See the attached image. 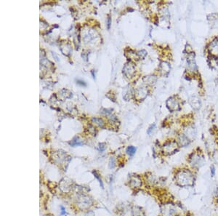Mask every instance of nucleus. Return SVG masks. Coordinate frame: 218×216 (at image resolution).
I'll return each mask as SVG.
<instances>
[{
  "mask_svg": "<svg viewBox=\"0 0 218 216\" xmlns=\"http://www.w3.org/2000/svg\"><path fill=\"white\" fill-rule=\"evenodd\" d=\"M209 51L212 55L218 56V40L215 39L213 41L211 42L209 45Z\"/></svg>",
  "mask_w": 218,
  "mask_h": 216,
  "instance_id": "10",
  "label": "nucleus"
},
{
  "mask_svg": "<svg viewBox=\"0 0 218 216\" xmlns=\"http://www.w3.org/2000/svg\"><path fill=\"white\" fill-rule=\"evenodd\" d=\"M177 182L181 185H192L193 182V175L189 171H182L177 175Z\"/></svg>",
  "mask_w": 218,
  "mask_h": 216,
  "instance_id": "1",
  "label": "nucleus"
},
{
  "mask_svg": "<svg viewBox=\"0 0 218 216\" xmlns=\"http://www.w3.org/2000/svg\"><path fill=\"white\" fill-rule=\"evenodd\" d=\"M157 78L155 76H148L144 78V82L148 85H154L156 82Z\"/></svg>",
  "mask_w": 218,
  "mask_h": 216,
  "instance_id": "13",
  "label": "nucleus"
},
{
  "mask_svg": "<svg viewBox=\"0 0 218 216\" xmlns=\"http://www.w3.org/2000/svg\"><path fill=\"white\" fill-rule=\"evenodd\" d=\"M77 83L79 84V85H84V86H85V85H86V84L84 83V82H82V81H78V82H77Z\"/></svg>",
  "mask_w": 218,
  "mask_h": 216,
  "instance_id": "29",
  "label": "nucleus"
},
{
  "mask_svg": "<svg viewBox=\"0 0 218 216\" xmlns=\"http://www.w3.org/2000/svg\"><path fill=\"white\" fill-rule=\"evenodd\" d=\"M107 24H108V29H110V24H111V19H110V16H108V18Z\"/></svg>",
  "mask_w": 218,
  "mask_h": 216,
  "instance_id": "26",
  "label": "nucleus"
},
{
  "mask_svg": "<svg viewBox=\"0 0 218 216\" xmlns=\"http://www.w3.org/2000/svg\"><path fill=\"white\" fill-rule=\"evenodd\" d=\"M116 166V160L113 157H111L110 159V162H109V167L113 168Z\"/></svg>",
  "mask_w": 218,
  "mask_h": 216,
  "instance_id": "23",
  "label": "nucleus"
},
{
  "mask_svg": "<svg viewBox=\"0 0 218 216\" xmlns=\"http://www.w3.org/2000/svg\"><path fill=\"white\" fill-rule=\"evenodd\" d=\"M136 97L140 100H142L147 96L148 95V90L145 88L144 87H141V88H139L137 90H136Z\"/></svg>",
  "mask_w": 218,
  "mask_h": 216,
  "instance_id": "9",
  "label": "nucleus"
},
{
  "mask_svg": "<svg viewBox=\"0 0 218 216\" xmlns=\"http://www.w3.org/2000/svg\"><path fill=\"white\" fill-rule=\"evenodd\" d=\"M78 205L81 207V208H88L89 207L91 206V200L88 197H85V196H81L78 198Z\"/></svg>",
  "mask_w": 218,
  "mask_h": 216,
  "instance_id": "5",
  "label": "nucleus"
},
{
  "mask_svg": "<svg viewBox=\"0 0 218 216\" xmlns=\"http://www.w3.org/2000/svg\"><path fill=\"white\" fill-rule=\"evenodd\" d=\"M196 133L195 129L192 127H188L185 130V135L189 140H190V139H193L196 137Z\"/></svg>",
  "mask_w": 218,
  "mask_h": 216,
  "instance_id": "12",
  "label": "nucleus"
},
{
  "mask_svg": "<svg viewBox=\"0 0 218 216\" xmlns=\"http://www.w3.org/2000/svg\"><path fill=\"white\" fill-rule=\"evenodd\" d=\"M71 186H72V182L71 180H68L67 178L62 179L60 184V188L65 193L69 192L71 190Z\"/></svg>",
  "mask_w": 218,
  "mask_h": 216,
  "instance_id": "3",
  "label": "nucleus"
},
{
  "mask_svg": "<svg viewBox=\"0 0 218 216\" xmlns=\"http://www.w3.org/2000/svg\"><path fill=\"white\" fill-rule=\"evenodd\" d=\"M135 66L132 63H126L123 68V73L127 77H132L134 74H135Z\"/></svg>",
  "mask_w": 218,
  "mask_h": 216,
  "instance_id": "4",
  "label": "nucleus"
},
{
  "mask_svg": "<svg viewBox=\"0 0 218 216\" xmlns=\"http://www.w3.org/2000/svg\"><path fill=\"white\" fill-rule=\"evenodd\" d=\"M98 149L100 151H104L106 149V145L105 144V143H100V144L98 145Z\"/></svg>",
  "mask_w": 218,
  "mask_h": 216,
  "instance_id": "24",
  "label": "nucleus"
},
{
  "mask_svg": "<svg viewBox=\"0 0 218 216\" xmlns=\"http://www.w3.org/2000/svg\"><path fill=\"white\" fill-rule=\"evenodd\" d=\"M130 185L132 188H139L141 185H142V182L141 180L140 179L139 177L137 176H133L130 179Z\"/></svg>",
  "mask_w": 218,
  "mask_h": 216,
  "instance_id": "11",
  "label": "nucleus"
},
{
  "mask_svg": "<svg viewBox=\"0 0 218 216\" xmlns=\"http://www.w3.org/2000/svg\"><path fill=\"white\" fill-rule=\"evenodd\" d=\"M93 175H94V176L95 177V178H97V180H98L99 182H100V185H101L102 188H103V181H102V179H101V178H100V175H99L98 174H97L96 172H93Z\"/></svg>",
  "mask_w": 218,
  "mask_h": 216,
  "instance_id": "22",
  "label": "nucleus"
},
{
  "mask_svg": "<svg viewBox=\"0 0 218 216\" xmlns=\"http://www.w3.org/2000/svg\"><path fill=\"white\" fill-rule=\"evenodd\" d=\"M84 144V143L82 142V140L79 138L78 137H76L75 138L71 140V142L70 143V145L71 146H82Z\"/></svg>",
  "mask_w": 218,
  "mask_h": 216,
  "instance_id": "15",
  "label": "nucleus"
},
{
  "mask_svg": "<svg viewBox=\"0 0 218 216\" xmlns=\"http://www.w3.org/2000/svg\"><path fill=\"white\" fill-rule=\"evenodd\" d=\"M147 55V52L145 50H141V51L138 52L137 53V56L139 58H144Z\"/></svg>",
  "mask_w": 218,
  "mask_h": 216,
  "instance_id": "21",
  "label": "nucleus"
},
{
  "mask_svg": "<svg viewBox=\"0 0 218 216\" xmlns=\"http://www.w3.org/2000/svg\"><path fill=\"white\" fill-rule=\"evenodd\" d=\"M180 143H181L182 146H185L189 144V143H190V140H189V139L187 138L185 135H181L180 136Z\"/></svg>",
  "mask_w": 218,
  "mask_h": 216,
  "instance_id": "16",
  "label": "nucleus"
},
{
  "mask_svg": "<svg viewBox=\"0 0 218 216\" xmlns=\"http://www.w3.org/2000/svg\"><path fill=\"white\" fill-rule=\"evenodd\" d=\"M92 122L94 124H97V126H99V127H103L105 124V122L103 121L102 119L97 118V117H93V118L92 119Z\"/></svg>",
  "mask_w": 218,
  "mask_h": 216,
  "instance_id": "17",
  "label": "nucleus"
},
{
  "mask_svg": "<svg viewBox=\"0 0 218 216\" xmlns=\"http://www.w3.org/2000/svg\"><path fill=\"white\" fill-rule=\"evenodd\" d=\"M187 68H188L189 70H190L191 72H194L195 70H196V60H195L194 54L189 55V56H187Z\"/></svg>",
  "mask_w": 218,
  "mask_h": 216,
  "instance_id": "8",
  "label": "nucleus"
},
{
  "mask_svg": "<svg viewBox=\"0 0 218 216\" xmlns=\"http://www.w3.org/2000/svg\"><path fill=\"white\" fill-rule=\"evenodd\" d=\"M156 128V124H152V125H151V127H149V128L148 129V130H147V133H148V135H151V133H152V132L153 131L154 129Z\"/></svg>",
  "mask_w": 218,
  "mask_h": 216,
  "instance_id": "25",
  "label": "nucleus"
},
{
  "mask_svg": "<svg viewBox=\"0 0 218 216\" xmlns=\"http://www.w3.org/2000/svg\"><path fill=\"white\" fill-rule=\"evenodd\" d=\"M203 158L199 154H194L190 159V163L193 167H200L203 164Z\"/></svg>",
  "mask_w": 218,
  "mask_h": 216,
  "instance_id": "6",
  "label": "nucleus"
},
{
  "mask_svg": "<svg viewBox=\"0 0 218 216\" xmlns=\"http://www.w3.org/2000/svg\"><path fill=\"white\" fill-rule=\"evenodd\" d=\"M60 208H61V211H60L61 215H65L66 214V212H65V208H64V207H62V206H61Z\"/></svg>",
  "mask_w": 218,
  "mask_h": 216,
  "instance_id": "27",
  "label": "nucleus"
},
{
  "mask_svg": "<svg viewBox=\"0 0 218 216\" xmlns=\"http://www.w3.org/2000/svg\"><path fill=\"white\" fill-rule=\"evenodd\" d=\"M132 215H133V216H142V212L139 207H134L132 210Z\"/></svg>",
  "mask_w": 218,
  "mask_h": 216,
  "instance_id": "19",
  "label": "nucleus"
},
{
  "mask_svg": "<svg viewBox=\"0 0 218 216\" xmlns=\"http://www.w3.org/2000/svg\"><path fill=\"white\" fill-rule=\"evenodd\" d=\"M135 151H136V148L134 147V146H128L127 149H126V153H127L128 155H129V156H133L135 153Z\"/></svg>",
  "mask_w": 218,
  "mask_h": 216,
  "instance_id": "18",
  "label": "nucleus"
},
{
  "mask_svg": "<svg viewBox=\"0 0 218 216\" xmlns=\"http://www.w3.org/2000/svg\"><path fill=\"white\" fill-rule=\"evenodd\" d=\"M167 106L169 109L171 111H177L180 109V103H179L178 101L173 97L169 98L167 100Z\"/></svg>",
  "mask_w": 218,
  "mask_h": 216,
  "instance_id": "2",
  "label": "nucleus"
},
{
  "mask_svg": "<svg viewBox=\"0 0 218 216\" xmlns=\"http://www.w3.org/2000/svg\"><path fill=\"white\" fill-rule=\"evenodd\" d=\"M211 169H212V176H214V175H215V167H214V166H212V167H211Z\"/></svg>",
  "mask_w": 218,
  "mask_h": 216,
  "instance_id": "28",
  "label": "nucleus"
},
{
  "mask_svg": "<svg viewBox=\"0 0 218 216\" xmlns=\"http://www.w3.org/2000/svg\"><path fill=\"white\" fill-rule=\"evenodd\" d=\"M190 101H193V103H190L193 108H199L200 106V101L198 98L193 97V100L190 99Z\"/></svg>",
  "mask_w": 218,
  "mask_h": 216,
  "instance_id": "20",
  "label": "nucleus"
},
{
  "mask_svg": "<svg viewBox=\"0 0 218 216\" xmlns=\"http://www.w3.org/2000/svg\"><path fill=\"white\" fill-rule=\"evenodd\" d=\"M161 72H164V74H168L170 71V66L169 63H166V62H163L161 63Z\"/></svg>",
  "mask_w": 218,
  "mask_h": 216,
  "instance_id": "14",
  "label": "nucleus"
},
{
  "mask_svg": "<svg viewBox=\"0 0 218 216\" xmlns=\"http://www.w3.org/2000/svg\"><path fill=\"white\" fill-rule=\"evenodd\" d=\"M177 147V143L174 141H170L169 143H166L165 145H164V151L166 152V153H172L174 152V151L176 150Z\"/></svg>",
  "mask_w": 218,
  "mask_h": 216,
  "instance_id": "7",
  "label": "nucleus"
}]
</instances>
